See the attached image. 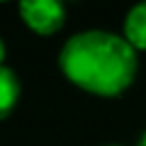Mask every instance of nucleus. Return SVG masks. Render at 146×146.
Listing matches in <instances>:
<instances>
[{"label": "nucleus", "mask_w": 146, "mask_h": 146, "mask_svg": "<svg viewBox=\"0 0 146 146\" xmlns=\"http://www.w3.org/2000/svg\"><path fill=\"white\" fill-rule=\"evenodd\" d=\"M5 57H7V43L0 36V66H5Z\"/></svg>", "instance_id": "nucleus-5"}, {"label": "nucleus", "mask_w": 146, "mask_h": 146, "mask_svg": "<svg viewBox=\"0 0 146 146\" xmlns=\"http://www.w3.org/2000/svg\"><path fill=\"white\" fill-rule=\"evenodd\" d=\"M18 16L30 32L52 36L66 23V7L57 0H23L18 2Z\"/></svg>", "instance_id": "nucleus-2"}, {"label": "nucleus", "mask_w": 146, "mask_h": 146, "mask_svg": "<svg viewBox=\"0 0 146 146\" xmlns=\"http://www.w3.org/2000/svg\"><path fill=\"white\" fill-rule=\"evenodd\" d=\"M135 146H146V130L139 135V139H137V144H135Z\"/></svg>", "instance_id": "nucleus-6"}, {"label": "nucleus", "mask_w": 146, "mask_h": 146, "mask_svg": "<svg viewBox=\"0 0 146 146\" xmlns=\"http://www.w3.org/2000/svg\"><path fill=\"white\" fill-rule=\"evenodd\" d=\"M57 66L73 87L98 98H119L137 78L139 55L121 34L94 27L64 41Z\"/></svg>", "instance_id": "nucleus-1"}, {"label": "nucleus", "mask_w": 146, "mask_h": 146, "mask_svg": "<svg viewBox=\"0 0 146 146\" xmlns=\"http://www.w3.org/2000/svg\"><path fill=\"white\" fill-rule=\"evenodd\" d=\"M121 36L137 52L146 50V2H137V5H132L128 9V14L123 18Z\"/></svg>", "instance_id": "nucleus-3"}, {"label": "nucleus", "mask_w": 146, "mask_h": 146, "mask_svg": "<svg viewBox=\"0 0 146 146\" xmlns=\"http://www.w3.org/2000/svg\"><path fill=\"white\" fill-rule=\"evenodd\" d=\"M21 100V80L7 64L0 66V121H5Z\"/></svg>", "instance_id": "nucleus-4"}, {"label": "nucleus", "mask_w": 146, "mask_h": 146, "mask_svg": "<svg viewBox=\"0 0 146 146\" xmlns=\"http://www.w3.org/2000/svg\"><path fill=\"white\" fill-rule=\"evenodd\" d=\"M107 146H123V144H107Z\"/></svg>", "instance_id": "nucleus-7"}]
</instances>
